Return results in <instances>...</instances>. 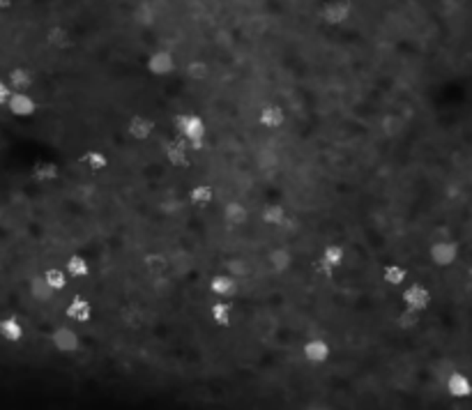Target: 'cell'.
<instances>
[{
  "mask_svg": "<svg viewBox=\"0 0 472 410\" xmlns=\"http://www.w3.org/2000/svg\"><path fill=\"white\" fill-rule=\"evenodd\" d=\"M382 282L389 286V289H404L408 284V272L406 267H401L397 263H389L382 267Z\"/></svg>",
  "mask_w": 472,
  "mask_h": 410,
  "instance_id": "cell-20",
  "label": "cell"
},
{
  "mask_svg": "<svg viewBox=\"0 0 472 410\" xmlns=\"http://www.w3.org/2000/svg\"><path fill=\"white\" fill-rule=\"evenodd\" d=\"M155 120L143 116V113H136L127 120V134L134 138V141H145V138H150L155 134Z\"/></svg>",
  "mask_w": 472,
  "mask_h": 410,
  "instance_id": "cell-10",
  "label": "cell"
},
{
  "mask_svg": "<svg viewBox=\"0 0 472 410\" xmlns=\"http://www.w3.org/2000/svg\"><path fill=\"white\" fill-rule=\"evenodd\" d=\"M42 277L47 279V284H49L56 293L65 291V289H67V284H69V275L65 272V267H60V265L47 267L44 272H42Z\"/></svg>",
  "mask_w": 472,
  "mask_h": 410,
  "instance_id": "cell-24",
  "label": "cell"
},
{
  "mask_svg": "<svg viewBox=\"0 0 472 410\" xmlns=\"http://www.w3.org/2000/svg\"><path fill=\"white\" fill-rule=\"evenodd\" d=\"M286 120H288L286 111H284V107H279V104H267V107H263L258 111V122L267 129L282 127Z\"/></svg>",
  "mask_w": 472,
  "mask_h": 410,
  "instance_id": "cell-17",
  "label": "cell"
},
{
  "mask_svg": "<svg viewBox=\"0 0 472 410\" xmlns=\"http://www.w3.org/2000/svg\"><path fill=\"white\" fill-rule=\"evenodd\" d=\"M288 210L282 203H267L263 210H260V222L267 226H284L288 222Z\"/></svg>",
  "mask_w": 472,
  "mask_h": 410,
  "instance_id": "cell-19",
  "label": "cell"
},
{
  "mask_svg": "<svg viewBox=\"0 0 472 410\" xmlns=\"http://www.w3.org/2000/svg\"><path fill=\"white\" fill-rule=\"evenodd\" d=\"M143 267H145L147 275L157 279V277L169 275L171 260H169V256L164 254V251H147V254L143 256Z\"/></svg>",
  "mask_w": 472,
  "mask_h": 410,
  "instance_id": "cell-14",
  "label": "cell"
},
{
  "mask_svg": "<svg viewBox=\"0 0 472 410\" xmlns=\"http://www.w3.org/2000/svg\"><path fill=\"white\" fill-rule=\"evenodd\" d=\"M12 3H14V0H0V12L10 10V7H12Z\"/></svg>",
  "mask_w": 472,
  "mask_h": 410,
  "instance_id": "cell-28",
  "label": "cell"
},
{
  "mask_svg": "<svg viewBox=\"0 0 472 410\" xmlns=\"http://www.w3.org/2000/svg\"><path fill=\"white\" fill-rule=\"evenodd\" d=\"M65 272L69 275V279H83V277H88V272H90V265H88V258H85L83 254H72V256H67V260H65Z\"/></svg>",
  "mask_w": 472,
  "mask_h": 410,
  "instance_id": "cell-21",
  "label": "cell"
},
{
  "mask_svg": "<svg viewBox=\"0 0 472 410\" xmlns=\"http://www.w3.org/2000/svg\"><path fill=\"white\" fill-rule=\"evenodd\" d=\"M189 200L198 207H207L214 203V187L207 185V182H198V185L191 187L189 191Z\"/></svg>",
  "mask_w": 472,
  "mask_h": 410,
  "instance_id": "cell-22",
  "label": "cell"
},
{
  "mask_svg": "<svg viewBox=\"0 0 472 410\" xmlns=\"http://www.w3.org/2000/svg\"><path fill=\"white\" fill-rule=\"evenodd\" d=\"M222 215H224V219H226V224L229 226H247V224H256V222H260V219H256V217L251 215V210L247 205L242 203V200H231V203H226L224 205V210H222Z\"/></svg>",
  "mask_w": 472,
  "mask_h": 410,
  "instance_id": "cell-6",
  "label": "cell"
},
{
  "mask_svg": "<svg viewBox=\"0 0 472 410\" xmlns=\"http://www.w3.org/2000/svg\"><path fill=\"white\" fill-rule=\"evenodd\" d=\"M44 42L56 51H65L69 49V44H72V30L67 28L65 23H49L47 30H44Z\"/></svg>",
  "mask_w": 472,
  "mask_h": 410,
  "instance_id": "cell-7",
  "label": "cell"
},
{
  "mask_svg": "<svg viewBox=\"0 0 472 410\" xmlns=\"http://www.w3.org/2000/svg\"><path fill=\"white\" fill-rule=\"evenodd\" d=\"M25 337V327L23 322L16 316H3L0 318V339L7 344H19Z\"/></svg>",
  "mask_w": 472,
  "mask_h": 410,
  "instance_id": "cell-15",
  "label": "cell"
},
{
  "mask_svg": "<svg viewBox=\"0 0 472 410\" xmlns=\"http://www.w3.org/2000/svg\"><path fill=\"white\" fill-rule=\"evenodd\" d=\"M7 109H10L16 118H28L35 113V109H37V102H35V97L30 92L12 90V97H10V102H7Z\"/></svg>",
  "mask_w": 472,
  "mask_h": 410,
  "instance_id": "cell-11",
  "label": "cell"
},
{
  "mask_svg": "<svg viewBox=\"0 0 472 410\" xmlns=\"http://www.w3.org/2000/svg\"><path fill=\"white\" fill-rule=\"evenodd\" d=\"M81 164L85 169H90V171H104L109 167V157H107V152H102L99 147H88V150H83V155H81Z\"/></svg>",
  "mask_w": 472,
  "mask_h": 410,
  "instance_id": "cell-23",
  "label": "cell"
},
{
  "mask_svg": "<svg viewBox=\"0 0 472 410\" xmlns=\"http://www.w3.org/2000/svg\"><path fill=\"white\" fill-rule=\"evenodd\" d=\"M65 316L74 325H83V322L92 320V304L83 295H72L65 304Z\"/></svg>",
  "mask_w": 472,
  "mask_h": 410,
  "instance_id": "cell-5",
  "label": "cell"
},
{
  "mask_svg": "<svg viewBox=\"0 0 472 410\" xmlns=\"http://www.w3.org/2000/svg\"><path fill=\"white\" fill-rule=\"evenodd\" d=\"M51 348L60 355H72L81 348V337H78L76 327L72 322H63V325H56L49 334Z\"/></svg>",
  "mask_w": 472,
  "mask_h": 410,
  "instance_id": "cell-1",
  "label": "cell"
},
{
  "mask_svg": "<svg viewBox=\"0 0 472 410\" xmlns=\"http://www.w3.org/2000/svg\"><path fill=\"white\" fill-rule=\"evenodd\" d=\"M28 293H30V298L35 300V302H51L54 300V295H56V291L51 289V286L47 284V279L42 277V275H37V277H32L30 279V284H28Z\"/></svg>",
  "mask_w": 472,
  "mask_h": 410,
  "instance_id": "cell-18",
  "label": "cell"
},
{
  "mask_svg": "<svg viewBox=\"0 0 472 410\" xmlns=\"http://www.w3.org/2000/svg\"><path fill=\"white\" fill-rule=\"evenodd\" d=\"M176 129H178V134L189 143L203 141L207 136V125L198 113H180L176 118Z\"/></svg>",
  "mask_w": 472,
  "mask_h": 410,
  "instance_id": "cell-2",
  "label": "cell"
},
{
  "mask_svg": "<svg viewBox=\"0 0 472 410\" xmlns=\"http://www.w3.org/2000/svg\"><path fill=\"white\" fill-rule=\"evenodd\" d=\"M10 97H12L10 83H7L3 76H0V107H7V102H10Z\"/></svg>",
  "mask_w": 472,
  "mask_h": 410,
  "instance_id": "cell-26",
  "label": "cell"
},
{
  "mask_svg": "<svg viewBox=\"0 0 472 410\" xmlns=\"http://www.w3.org/2000/svg\"><path fill=\"white\" fill-rule=\"evenodd\" d=\"M302 357L313 366H322L332 360V346L327 339L322 337H311L302 344Z\"/></svg>",
  "mask_w": 472,
  "mask_h": 410,
  "instance_id": "cell-3",
  "label": "cell"
},
{
  "mask_svg": "<svg viewBox=\"0 0 472 410\" xmlns=\"http://www.w3.org/2000/svg\"><path fill=\"white\" fill-rule=\"evenodd\" d=\"M320 260H322V263H327L329 267H334V270L344 267V263H346V249L341 247V244H327V247L320 251Z\"/></svg>",
  "mask_w": 472,
  "mask_h": 410,
  "instance_id": "cell-25",
  "label": "cell"
},
{
  "mask_svg": "<svg viewBox=\"0 0 472 410\" xmlns=\"http://www.w3.org/2000/svg\"><path fill=\"white\" fill-rule=\"evenodd\" d=\"M210 318H212L214 325L231 327V322H233V304H231V300L217 298L212 304H210Z\"/></svg>",
  "mask_w": 472,
  "mask_h": 410,
  "instance_id": "cell-16",
  "label": "cell"
},
{
  "mask_svg": "<svg viewBox=\"0 0 472 410\" xmlns=\"http://www.w3.org/2000/svg\"><path fill=\"white\" fill-rule=\"evenodd\" d=\"M164 152H166V159H169V162L173 164V167H187V164L191 162V150H189V143H187L182 136L171 138V141L166 143Z\"/></svg>",
  "mask_w": 472,
  "mask_h": 410,
  "instance_id": "cell-9",
  "label": "cell"
},
{
  "mask_svg": "<svg viewBox=\"0 0 472 410\" xmlns=\"http://www.w3.org/2000/svg\"><path fill=\"white\" fill-rule=\"evenodd\" d=\"M178 65H180V60H178L176 54H173V51H169V49H155L152 54L147 56V60H145L147 72L155 74V76H166V74H171Z\"/></svg>",
  "mask_w": 472,
  "mask_h": 410,
  "instance_id": "cell-4",
  "label": "cell"
},
{
  "mask_svg": "<svg viewBox=\"0 0 472 410\" xmlns=\"http://www.w3.org/2000/svg\"><path fill=\"white\" fill-rule=\"evenodd\" d=\"M304 410H334V408L327 406V404H309Z\"/></svg>",
  "mask_w": 472,
  "mask_h": 410,
  "instance_id": "cell-27",
  "label": "cell"
},
{
  "mask_svg": "<svg viewBox=\"0 0 472 410\" xmlns=\"http://www.w3.org/2000/svg\"><path fill=\"white\" fill-rule=\"evenodd\" d=\"M5 81L10 83V88L16 90V92H30V88H32V72H30V67H25V65L12 67L10 72H7Z\"/></svg>",
  "mask_w": 472,
  "mask_h": 410,
  "instance_id": "cell-13",
  "label": "cell"
},
{
  "mask_svg": "<svg viewBox=\"0 0 472 410\" xmlns=\"http://www.w3.org/2000/svg\"><path fill=\"white\" fill-rule=\"evenodd\" d=\"M210 291H212V295H217V298L231 300V298L238 295L240 284H238V279L231 277L229 272H219V275H214L212 279H210Z\"/></svg>",
  "mask_w": 472,
  "mask_h": 410,
  "instance_id": "cell-8",
  "label": "cell"
},
{
  "mask_svg": "<svg viewBox=\"0 0 472 410\" xmlns=\"http://www.w3.org/2000/svg\"><path fill=\"white\" fill-rule=\"evenodd\" d=\"M60 176V167L54 159H37L30 169V178L37 185H47V182H54Z\"/></svg>",
  "mask_w": 472,
  "mask_h": 410,
  "instance_id": "cell-12",
  "label": "cell"
}]
</instances>
